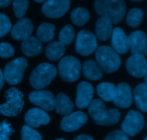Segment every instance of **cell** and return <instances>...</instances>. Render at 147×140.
I'll list each match as a JSON object with an SVG mask.
<instances>
[{
	"label": "cell",
	"instance_id": "cell-1",
	"mask_svg": "<svg viewBox=\"0 0 147 140\" xmlns=\"http://www.w3.org/2000/svg\"><path fill=\"white\" fill-rule=\"evenodd\" d=\"M88 113L95 124L100 126H111L117 124L121 119V113L118 109L107 110L100 99H96L88 105Z\"/></svg>",
	"mask_w": 147,
	"mask_h": 140
},
{
	"label": "cell",
	"instance_id": "cell-2",
	"mask_svg": "<svg viewBox=\"0 0 147 140\" xmlns=\"http://www.w3.org/2000/svg\"><path fill=\"white\" fill-rule=\"evenodd\" d=\"M94 8L100 17H106L113 24H119L126 14L124 0H95Z\"/></svg>",
	"mask_w": 147,
	"mask_h": 140
},
{
	"label": "cell",
	"instance_id": "cell-3",
	"mask_svg": "<svg viewBox=\"0 0 147 140\" xmlns=\"http://www.w3.org/2000/svg\"><path fill=\"white\" fill-rule=\"evenodd\" d=\"M6 102L0 105V114L16 116L20 114L24 104V95L17 88H10L4 93Z\"/></svg>",
	"mask_w": 147,
	"mask_h": 140
},
{
	"label": "cell",
	"instance_id": "cell-4",
	"mask_svg": "<svg viewBox=\"0 0 147 140\" xmlns=\"http://www.w3.org/2000/svg\"><path fill=\"white\" fill-rule=\"evenodd\" d=\"M57 75V69L53 65L42 63L37 66L31 73L30 83L35 89H42L52 83Z\"/></svg>",
	"mask_w": 147,
	"mask_h": 140
},
{
	"label": "cell",
	"instance_id": "cell-5",
	"mask_svg": "<svg viewBox=\"0 0 147 140\" xmlns=\"http://www.w3.org/2000/svg\"><path fill=\"white\" fill-rule=\"evenodd\" d=\"M96 59L103 71L108 73L116 71L121 64L119 53L107 45L100 46L96 49Z\"/></svg>",
	"mask_w": 147,
	"mask_h": 140
},
{
	"label": "cell",
	"instance_id": "cell-6",
	"mask_svg": "<svg viewBox=\"0 0 147 140\" xmlns=\"http://www.w3.org/2000/svg\"><path fill=\"white\" fill-rule=\"evenodd\" d=\"M82 70L81 64L78 59L73 56H66L60 60L58 64V71L60 78L69 83L79 79Z\"/></svg>",
	"mask_w": 147,
	"mask_h": 140
},
{
	"label": "cell",
	"instance_id": "cell-7",
	"mask_svg": "<svg viewBox=\"0 0 147 140\" xmlns=\"http://www.w3.org/2000/svg\"><path fill=\"white\" fill-rule=\"evenodd\" d=\"M28 66L24 57H20L9 62L4 67V80L9 85H17L22 80L24 71Z\"/></svg>",
	"mask_w": 147,
	"mask_h": 140
},
{
	"label": "cell",
	"instance_id": "cell-8",
	"mask_svg": "<svg viewBox=\"0 0 147 140\" xmlns=\"http://www.w3.org/2000/svg\"><path fill=\"white\" fill-rule=\"evenodd\" d=\"M76 51L83 56H87L96 51L98 47L96 34L87 30H81L78 34L76 42Z\"/></svg>",
	"mask_w": 147,
	"mask_h": 140
},
{
	"label": "cell",
	"instance_id": "cell-9",
	"mask_svg": "<svg viewBox=\"0 0 147 140\" xmlns=\"http://www.w3.org/2000/svg\"><path fill=\"white\" fill-rule=\"evenodd\" d=\"M144 123V118L140 112L131 110L128 112L122 123V131L129 136L134 137L143 129Z\"/></svg>",
	"mask_w": 147,
	"mask_h": 140
},
{
	"label": "cell",
	"instance_id": "cell-10",
	"mask_svg": "<svg viewBox=\"0 0 147 140\" xmlns=\"http://www.w3.org/2000/svg\"><path fill=\"white\" fill-rule=\"evenodd\" d=\"M70 7V0H47L42 7L45 16L52 19L62 17Z\"/></svg>",
	"mask_w": 147,
	"mask_h": 140
},
{
	"label": "cell",
	"instance_id": "cell-11",
	"mask_svg": "<svg viewBox=\"0 0 147 140\" xmlns=\"http://www.w3.org/2000/svg\"><path fill=\"white\" fill-rule=\"evenodd\" d=\"M29 99L32 103L40 106L43 110L52 111L55 107V97L52 92L47 90L34 91L30 93Z\"/></svg>",
	"mask_w": 147,
	"mask_h": 140
},
{
	"label": "cell",
	"instance_id": "cell-12",
	"mask_svg": "<svg viewBox=\"0 0 147 140\" xmlns=\"http://www.w3.org/2000/svg\"><path fill=\"white\" fill-rule=\"evenodd\" d=\"M88 122L87 115L83 112H76L65 116L60 123V129L66 132H76Z\"/></svg>",
	"mask_w": 147,
	"mask_h": 140
},
{
	"label": "cell",
	"instance_id": "cell-13",
	"mask_svg": "<svg viewBox=\"0 0 147 140\" xmlns=\"http://www.w3.org/2000/svg\"><path fill=\"white\" fill-rule=\"evenodd\" d=\"M126 69L129 74L137 78H141L147 74V60L145 56L133 55L126 60Z\"/></svg>",
	"mask_w": 147,
	"mask_h": 140
},
{
	"label": "cell",
	"instance_id": "cell-14",
	"mask_svg": "<svg viewBox=\"0 0 147 140\" xmlns=\"http://www.w3.org/2000/svg\"><path fill=\"white\" fill-rule=\"evenodd\" d=\"M130 49L133 55H147V33L141 30L132 32L129 36Z\"/></svg>",
	"mask_w": 147,
	"mask_h": 140
},
{
	"label": "cell",
	"instance_id": "cell-15",
	"mask_svg": "<svg viewBox=\"0 0 147 140\" xmlns=\"http://www.w3.org/2000/svg\"><path fill=\"white\" fill-rule=\"evenodd\" d=\"M94 89L90 83L80 82L77 86L76 105L79 109H85L90 104L93 99Z\"/></svg>",
	"mask_w": 147,
	"mask_h": 140
},
{
	"label": "cell",
	"instance_id": "cell-16",
	"mask_svg": "<svg viewBox=\"0 0 147 140\" xmlns=\"http://www.w3.org/2000/svg\"><path fill=\"white\" fill-rule=\"evenodd\" d=\"M133 101L131 88L128 83H121L116 86V93L113 103L121 109H127L131 106Z\"/></svg>",
	"mask_w": 147,
	"mask_h": 140
},
{
	"label": "cell",
	"instance_id": "cell-17",
	"mask_svg": "<svg viewBox=\"0 0 147 140\" xmlns=\"http://www.w3.org/2000/svg\"><path fill=\"white\" fill-rule=\"evenodd\" d=\"M24 122L28 126L36 128L41 125L48 124L50 122V118L48 114L43 109L32 108L26 113Z\"/></svg>",
	"mask_w": 147,
	"mask_h": 140
},
{
	"label": "cell",
	"instance_id": "cell-18",
	"mask_svg": "<svg viewBox=\"0 0 147 140\" xmlns=\"http://www.w3.org/2000/svg\"><path fill=\"white\" fill-rule=\"evenodd\" d=\"M34 26L30 20L21 18L11 30V36L17 41H23L32 35Z\"/></svg>",
	"mask_w": 147,
	"mask_h": 140
},
{
	"label": "cell",
	"instance_id": "cell-19",
	"mask_svg": "<svg viewBox=\"0 0 147 140\" xmlns=\"http://www.w3.org/2000/svg\"><path fill=\"white\" fill-rule=\"evenodd\" d=\"M112 48L119 54H124L130 49L129 37L120 27L113 30L111 35Z\"/></svg>",
	"mask_w": 147,
	"mask_h": 140
},
{
	"label": "cell",
	"instance_id": "cell-20",
	"mask_svg": "<svg viewBox=\"0 0 147 140\" xmlns=\"http://www.w3.org/2000/svg\"><path fill=\"white\" fill-rule=\"evenodd\" d=\"M96 36L100 41H106L112 35L113 23L106 17H100L98 19L95 27Z\"/></svg>",
	"mask_w": 147,
	"mask_h": 140
},
{
	"label": "cell",
	"instance_id": "cell-21",
	"mask_svg": "<svg viewBox=\"0 0 147 140\" xmlns=\"http://www.w3.org/2000/svg\"><path fill=\"white\" fill-rule=\"evenodd\" d=\"M21 50L27 57H34L42 52L43 47L42 42L37 37L30 36L22 41Z\"/></svg>",
	"mask_w": 147,
	"mask_h": 140
},
{
	"label": "cell",
	"instance_id": "cell-22",
	"mask_svg": "<svg viewBox=\"0 0 147 140\" xmlns=\"http://www.w3.org/2000/svg\"><path fill=\"white\" fill-rule=\"evenodd\" d=\"M82 71L85 77L90 80H98L103 76V69L94 60L85 61L82 67Z\"/></svg>",
	"mask_w": 147,
	"mask_h": 140
},
{
	"label": "cell",
	"instance_id": "cell-23",
	"mask_svg": "<svg viewBox=\"0 0 147 140\" xmlns=\"http://www.w3.org/2000/svg\"><path fill=\"white\" fill-rule=\"evenodd\" d=\"M55 99L56 103L55 109L58 114L67 116L73 112L74 105L65 93H59L56 96Z\"/></svg>",
	"mask_w": 147,
	"mask_h": 140
},
{
	"label": "cell",
	"instance_id": "cell-24",
	"mask_svg": "<svg viewBox=\"0 0 147 140\" xmlns=\"http://www.w3.org/2000/svg\"><path fill=\"white\" fill-rule=\"evenodd\" d=\"M134 99L136 106L144 112H147V84L140 83L134 91Z\"/></svg>",
	"mask_w": 147,
	"mask_h": 140
},
{
	"label": "cell",
	"instance_id": "cell-25",
	"mask_svg": "<svg viewBox=\"0 0 147 140\" xmlns=\"http://www.w3.org/2000/svg\"><path fill=\"white\" fill-rule=\"evenodd\" d=\"M65 52L64 45L59 41H53L49 43L46 47L45 54L47 58L52 61L58 60L63 56Z\"/></svg>",
	"mask_w": 147,
	"mask_h": 140
},
{
	"label": "cell",
	"instance_id": "cell-26",
	"mask_svg": "<svg viewBox=\"0 0 147 140\" xmlns=\"http://www.w3.org/2000/svg\"><path fill=\"white\" fill-rule=\"evenodd\" d=\"M98 95L105 101H112L116 93V86L110 82H103L97 86Z\"/></svg>",
	"mask_w": 147,
	"mask_h": 140
},
{
	"label": "cell",
	"instance_id": "cell-27",
	"mask_svg": "<svg viewBox=\"0 0 147 140\" xmlns=\"http://www.w3.org/2000/svg\"><path fill=\"white\" fill-rule=\"evenodd\" d=\"M55 26L51 23H42L37 28V38L43 43H48L55 36Z\"/></svg>",
	"mask_w": 147,
	"mask_h": 140
},
{
	"label": "cell",
	"instance_id": "cell-28",
	"mask_svg": "<svg viewBox=\"0 0 147 140\" xmlns=\"http://www.w3.org/2000/svg\"><path fill=\"white\" fill-rule=\"evenodd\" d=\"M90 14L88 10L83 7H77L72 11L70 18L76 25L82 27L90 20Z\"/></svg>",
	"mask_w": 147,
	"mask_h": 140
},
{
	"label": "cell",
	"instance_id": "cell-29",
	"mask_svg": "<svg viewBox=\"0 0 147 140\" xmlns=\"http://www.w3.org/2000/svg\"><path fill=\"white\" fill-rule=\"evenodd\" d=\"M144 17L143 10L139 8H133L129 11L126 17V22L130 27H136L140 25Z\"/></svg>",
	"mask_w": 147,
	"mask_h": 140
},
{
	"label": "cell",
	"instance_id": "cell-30",
	"mask_svg": "<svg viewBox=\"0 0 147 140\" xmlns=\"http://www.w3.org/2000/svg\"><path fill=\"white\" fill-rule=\"evenodd\" d=\"M75 37V30L70 24L65 26L60 32L59 34V42L63 45H68L73 41Z\"/></svg>",
	"mask_w": 147,
	"mask_h": 140
},
{
	"label": "cell",
	"instance_id": "cell-31",
	"mask_svg": "<svg viewBox=\"0 0 147 140\" xmlns=\"http://www.w3.org/2000/svg\"><path fill=\"white\" fill-rule=\"evenodd\" d=\"M29 7V0H14L12 4L13 10L16 17L21 19L25 15Z\"/></svg>",
	"mask_w": 147,
	"mask_h": 140
},
{
	"label": "cell",
	"instance_id": "cell-32",
	"mask_svg": "<svg viewBox=\"0 0 147 140\" xmlns=\"http://www.w3.org/2000/svg\"><path fill=\"white\" fill-rule=\"evenodd\" d=\"M42 136L38 132L28 125H24L21 131V140H42Z\"/></svg>",
	"mask_w": 147,
	"mask_h": 140
},
{
	"label": "cell",
	"instance_id": "cell-33",
	"mask_svg": "<svg viewBox=\"0 0 147 140\" xmlns=\"http://www.w3.org/2000/svg\"><path fill=\"white\" fill-rule=\"evenodd\" d=\"M14 133V130L7 120L0 122V140H10V137Z\"/></svg>",
	"mask_w": 147,
	"mask_h": 140
},
{
	"label": "cell",
	"instance_id": "cell-34",
	"mask_svg": "<svg viewBox=\"0 0 147 140\" xmlns=\"http://www.w3.org/2000/svg\"><path fill=\"white\" fill-rule=\"evenodd\" d=\"M11 30V23L7 16L0 13V37L7 35Z\"/></svg>",
	"mask_w": 147,
	"mask_h": 140
},
{
	"label": "cell",
	"instance_id": "cell-35",
	"mask_svg": "<svg viewBox=\"0 0 147 140\" xmlns=\"http://www.w3.org/2000/svg\"><path fill=\"white\" fill-rule=\"evenodd\" d=\"M14 55V49L11 44L8 43H0V57L9 58Z\"/></svg>",
	"mask_w": 147,
	"mask_h": 140
},
{
	"label": "cell",
	"instance_id": "cell-36",
	"mask_svg": "<svg viewBox=\"0 0 147 140\" xmlns=\"http://www.w3.org/2000/svg\"><path fill=\"white\" fill-rule=\"evenodd\" d=\"M104 140H130L126 134L121 130H115L109 133Z\"/></svg>",
	"mask_w": 147,
	"mask_h": 140
},
{
	"label": "cell",
	"instance_id": "cell-37",
	"mask_svg": "<svg viewBox=\"0 0 147 140\" xmlns=\"http://www.w3.org/2000/svg\"><path fill=\"white\" fill-rule=\"evenodd\" d=\"M74 140H94L90 136L87 135H78L75 138Z\"/></svg>",
	"mask_w": 147,
	"mask_h": 140
},
{
	"label": "cell",
	"instance_id": "cell-38",
	"mask_svg": "<svg viewBox=\"0 0 147 140\" xmlns=\"http://www.w3.org/2000/svg\"><path fill=\"white\" fill-rule=\"evenodd\" d=\"M11 0H0V8L7 7L11 4Z\"/></svg>",
	"mask_w": 147,
	"mask_h": 140
},
{
	"label": "cell",
	"instance_id": "cell-39",
	"mask_svg": "<svg viewBox=\"0 0 147 140\" xmlns=\"http://www.w3.org/2000/svg\"><path fill=\"white\" fill-rule=\"evenodd\" d=\"M4 74H3V72L1 71V70L0 69V91L1 90V89L3 88L4 84Z\"/></svg>",
	"mask_w": 147,
	"mask_h": 140
},
{
	"label": "cell",
	"instance_id": "cell-40",
	"mask_svg": "<svg viewBox=\"0 0 147 140\" xmlns=\"http://www.w3.org/2000/svg\"><path fill=\"white\" fill-rule=\"evenodd\" d=\"M46 0H34V1H36V2L37 3H42V2H44V1H45Z\"/></svg>",
	"mask_w": 147,
	"mask_h": 140
},
{
	"label": "cell",
	"instance_id": "cell-41",
	"mask_svg": "<svg viewBox=\"0 0 147 140\" xmlns=\"http://www.w3.org/2000/svg\"><path fill=\"white\" fill-rule=\"evenodd\" d=\"M145 83L147 84V74L146 75V76H145Z\"/></svg>",
	"mask_w": 147,
	"mask_h": 140
},
{
	"label": "cell",
	"instance_id": "cell-42",
	"mask_svg": "<svg viewBox=\"0 0 147 140\" xmlns=\"http://www.w3.org/2000/svg\"><path fill=\"white\" fill-rule=\"evenodd\" d=\"M133 1H143V0H131Z\"/></svg>",
	"mask_w": 147,
	"mask_h": 140
},
{
	"label": "cell",
	"instance_id": "cell-43",
	"mask_svg": "<svg viewBox=\"0 0 147 140\" xmlns=\"http://www.w3.org/2000/svg\"><path fill=\"white\" fill-rule=\"evenodd\" d=\"M56 140H66V139H63V138H60V139H56Z\"/></svg>",
	"mask_w": 147,
	"mask_h": 140
},
{
	"label": "cell",
	"instance_id": "cell-44",
	"mask_svg": "<svg viewBox=\"0 0 147 140\" xmlns=\"http://www.w3.org/2000/svg\"><path fill=\"white\" fill-rule=\"evenodd\" d=\"M144 140H147V137H145V139H144Z\"/></svg>",
	"mask_w": 147,
	"mask_h": 140
}]
</instances>
